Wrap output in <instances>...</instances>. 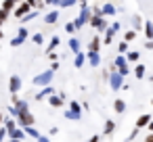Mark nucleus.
<instances>
[{
	"mask_svg": "<svg viewBox=\"0 0 153 142\" xmlns=\"http://www.w3.org/2000/svg\"><path fill=\"white\" fill-rule=\"evenodd\" d=\"M113 109H115V113H124V111H126L124 100H115V102H113Z\"/></svg>",
	"mask_w": 153,
	"mask_h": 142,
	"instance_id": "nucleus-1",
	"label": "nucleus"
},
{
	"mask_svg": "<svg viewBox=\"0 0 153 142\" xmlns=\"http://www.w3.org/2000/svg\"><path fill=\"white\" fill-rule=\"evenodd\" d=\"M27 11H30V4H21V7H19V11H17V15L21 17V15H23V13H27Z\"/></svg>",
	"mask_w": 153,
	"mask_h": 142,
	"instance_id": "nucleus-2",
	"label": "nucleus"
},
{
	"mask_svg": "<svg viewBox=\"0 0 153 142\" xmlns=\"http://www.w3.org/2000/svg\"><path fill=\"white\" fill-rule=\"evenodd\" d=\"M147 121H149V119H147V117H140V119H138V121H136V125H138V127H140V125H145V123H147Z\"/></svg>",
	"mask_w": 153,
	"mask_h": 142,
	"instance_id": "nucleus-3",
	"label": "nucleus"
},
{
	"mask_svg": "<svg viewBox=\"0 0 153 142\" xmlns=\"http://www.w3.org/2000/svg\"><path fill=\"white\" fill-rule=\"evenodd\" d=\"M111 129H113V123H111V121H107V125H105V132H111Z\"/></svg>",
	"mask_w": 153,
	"mask_h": 142,
	"instance_id": "nucleus-4",
	"label": "nucleus"
},
{
	"mask_svg": "<svg viewBox=\"0 0 153 142\" xmlns=\"http://www.w3.org/2000/svg\"><path fill=\"white\" fill-rule=\"evenodd\" d=\"M11 7H13V0H7V2H4V11L11 9Z\"/></svg>",
	"mask_w": 153,
	"mask_h": 142,
	"instance_id": "nucleus-5",
	"label": "nucleus"
},
{
	"mask_svg": "<svg viewBox=\"0 0 153 142\" xmlns=\"http://www.w3.org/2000/svg\"><path fill=\"white\" fill-rule=\"evenodd\" d=\"M145 142H153V134H149V136L145 138Z\"/></svg>",
	"mask_w": 153,
	"mask_h": 142,
	"instance_id": "nucleus-6",
	"label": "nucleus"
},
{
	"mask_svg": "<svg viewBox=\"0 0 153 142\" xmlns=\"http://www.w3.org/2000/svg\"><path fill=\"white\" fill-rule=\"evenodd\" d=\"M151 132H153V123H151Z\"/></svg>",
	"mask_w": 153,
	"mask_h": 142,
	"instance_id": "nucleus-7",
	"label": "nucleus"
},
{
	"mask_svg": "<svg viewBox=\"0 0 153 142\" xmlns=\"http://www.w3.org/2000/svg\"><path fill=\"white\" fill-rule=\"evenodd\" d=\"M13 2H19V0H13Z\"/></svg>",
	"mask_w": 153,
	"mask_h": 142,
	"instance_id": "nucleus-8",
	"label": "nucleus"
},
{
	"mask_svg": "<svg viewBox=\"0 0 153 142\" xmlns=\"http://www.w3.org/2000/svg\"><path fill=\"white\" fill-rule=\"evenodd\" d=\"M0 121H2V115H0Z\"/></svg>",
	"mask_w": 153,
	"mask_h": 142,
	"instance_id": "nucleus-9",
	"label": "nucleus"
}]
</instances>
